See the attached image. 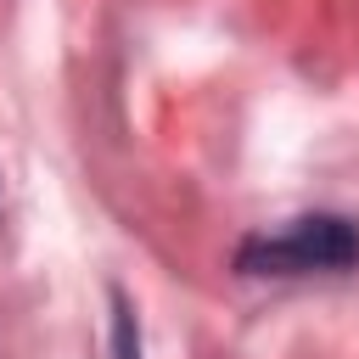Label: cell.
<instances>
[{"mask_svg":"<svg viewBox=\"0 0 359 359\" xmlns=\"http://www.w3.org/2000/svg\"><path fill=\"white\" fill-rule=\"evenodd\" d=\"M236 264L247 275H309V269H348L359 264V230L353 219L337 213H314V219H292L280 236H252Z\"/></svg>","mask_w":359,"mask_h":359,"instance_id":"cell-1","label":"cell"},{"mask_svg":"<svg viewBox=\"0 0 359 359\" xmlns=\"http://www.w3.org/2000/svg\"><path fill=\"white\" fill-rule=\"evenodd\" d=\"M112 303H118V320H112V359H140V331H135V314H129V303L112 292Z\"/></svg>","mask_w":359,"mask_h":359,"instance_id":"cell-2","label":"cell"}]
</instances>
